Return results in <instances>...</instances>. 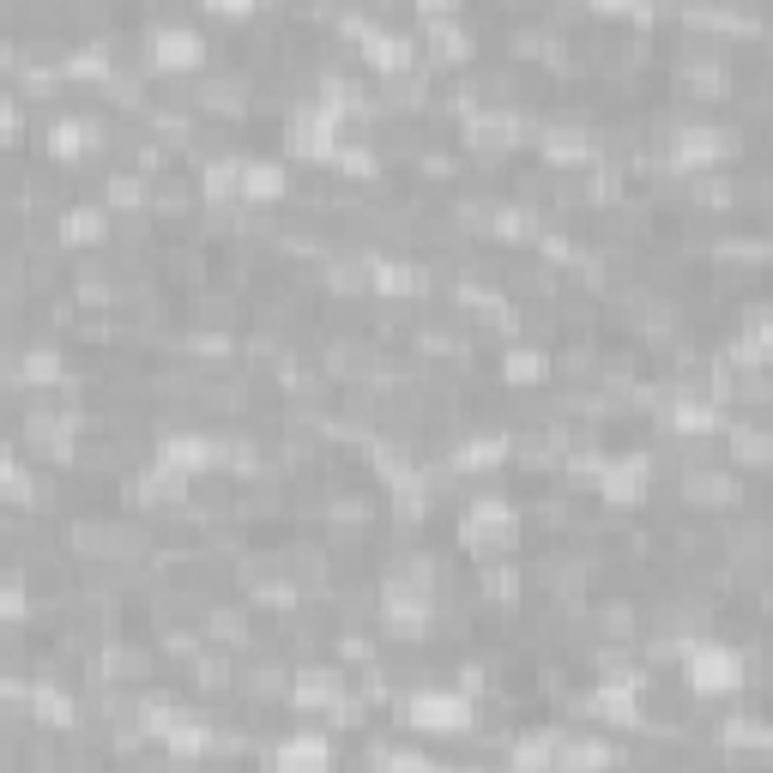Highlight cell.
Returning <instances> with one entry per match:
<instances>
[{
	"label": "cell",
	"mask_w": 773,
	"mask_h": 773,
	"mask_svg": "<svg viewBox=\"0 0 773 773\" xmlns=\"http://www.w3.org/2000/svg\"><path fill=\"white\" fill-rule=\"evenodd\" d=\"M695 683H701V689H731V683H737L731 653H725V659H719V653H713V659H701V665H695Z\"/></svg>",
	"instance_id": "3957f363"
},
{
	"label": "cell",
	"mask_w": 773,
	"mask_h": 773,
	"mask_svg": "<svg viewBox=\"0 0 773 773\" xmlns=\"http://www.w3.org/2000/svg\"><path fill=\"white\" fill-rule=\"evenodd\" d=\"M7 67H19V43H13V37H0V73H7Z\"/></svg>",
	"instance_id": "52a82bcc"
},
{
	"label": "cell",
	"mask_w": 773,
	"mask_h": 773,
	"mask_svg": "<svg viewBox=\"0 0 773 773\" xmlns=\"http://www.w3.org/2000/svg\"><path fill=\"white\" fill-rule=\"evenodd\" d=\"M67 19H73V25H85V31H103V25H109V7L97 0V7H73Z\"/></svg>",
	"instance_id": "8992f818"
},
{
	"label": "cell",
	"mask_w": 773,
	"mask_h": 773,
	"mask_svg": "<svg viewBox=\"0 0 773 773\" xmlns=\"http://www.w3.org/2000/svg\"><path fill=\"white\" fill-rule=\"evenodd\" d=\"M598 629H604L610 641H629V635H635V610H629V604H610V610H598Z\"/></svg>",
	"instance_id": "5b68a950"
},
{
	"label": "cell",
	"mask_w": 773,
	"mask_h": 773,
	"mask_svg": "<svg viewBox=\"0 0 773 773\" xmlns=\"http://www.w3.org/2000/svg\"><path fill=\"white\" fill-rule=\"evenodd\" d=\"M200 49H206L200 31H182L176 19H164V31H158V61L164 67H188V61H200Z\"/></svg>",
	"instance_id": "7a4b0ae2"
},
{
	"label": "cell",
	"mask_w": 773,
	"mask_h": 773,
	"mask_svg": "<svg viewBox=\"0 0 773 773\" xmlns=\"http://www.w3.org/2000/svg\"><path fill=\"white\" fill-rule=\"evenodd\" d=\"M248 97H254V79H248V73H206V79L194 85V103L212 109V115H242Z\"/></svg>",
	"instance_id": "6da1fadb"
},
{
	"label": "cell",
	"mask_w": 773,
	"mask_h": 773,
	"mask_svg": "<svg viewBox=\"0 0 773 773\" xmlns=\"http://www.w3.org/2000/svg\"><path fill=\"white\" fill-rule=\"evenodd\" d=\"M151 200H158V212H188V200H194V194H188V182H182V176H164L158 188H151Z\"/></svg>",
	"instance_id": "277c9868"
}]
</instances>
